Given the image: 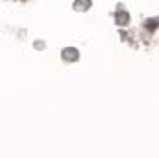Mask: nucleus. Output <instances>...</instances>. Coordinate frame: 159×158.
Instances as JSON below:
<instances>
[{
	"label": "nucleus",
	"mask_w": 159,
	"mask_h": 158,
	"mask_svg": "<svg viewBox=\"0 0 159 158\" xmlns=\"http://www.w3.org/2000/svg\"><path fill=\"white\" fill-rule=\"evenodd\" d=\"M155 23H159V18H157V20H149V22H146V27H148V29H155V27H157Z\"/></svg>",
	"instance_id": "obj_1"
}]
</instances>
